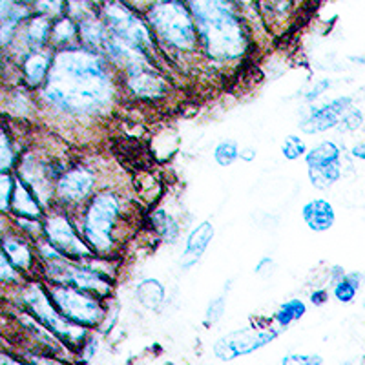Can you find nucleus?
<instances>
[{"instance_id":"f257e3e1","label":"nucleus","mask_w":365,"mask_h":365,"mask_svg":"<svg viewBox=\"0 0 365 365\" xmlns=\"http://www.w3.org/2000/svg\"><path fill=\"white\" fill-rule=\"evenodd\" d=\"M115 96L103 57L90 50H64L53 58L42 99L51 108L70 115H93L103 112Z\"/></svg>"},{"instance_id":"f03ea898","label":"nucleus","mask_w":365,"mask_h":365,"mask_svg":"<svg viewBox=\"0 0 365 365\" xmlns=\"http://www.w3.org/2000/svg\"><path fill=\"white\" fill-rule=\"evenodd\" d=\"M205 50L217 61H236L247 51V35L230 0H190Z\"/></svg>"},{"instance_id":"7ed1b4c3","label":"nucleus","mask_w":365,"mask_h":365,"mask_svg":"<svg viewBox=\"0 0 365 365\" xmlns=\"http://www.w3.org/2000/svg\"><path fill=\"white\" fill-rule=\"evenodd\" d=\"M120 214H123V205L115 192H97L84 205L79 230L93 254L103 257V254L106 256L115 249V228Z\"/></svg>"},{"instance_id":"20e7f679","label":"nucleus","mask_w":365,"mask_h":365,"mask_svg":"<svg viewBox=\"0 0 365 365\" xmlns=\"http://www.w3.org/2000/svg\"><path fill=\"white\" fill-rule=\"evenodd\" d=\"M21 303L24 311H28L46 329H50L64 345L77 347V345L86 344L88 329L73 324L57 311L46 285L34 282L22 287Z\"/></svg>"},{"instance_id":"39448f33","label":"nucleus","mask_w":365,"mask_h":365,"mask_svg":"<svg viewBox=\"0 0 365 365\" xmlns=\"http://www.w3.org/2000/svg\"><path fill=\"white\" fill-rule=\"evenodd\" d=\"M150 24L154 26L155 34L172 48L181 51H192L195 48V21L178 0H166L155 8H152L148 15Z\"/></svg>"},{"instance_id":"423d86ee","label":"nucleus","mask_w":365,"mask_h":365,"mask_svg":"<svg viewBox=\"0 0 365 365\" xmlns=\"http://www.w3.org/2000/svg\"><path fill=\"white\" fill-rule=\"evenodd\" d=\"M46 289L50 292V298L57 311L81 327L97 329L106 318L103 303L91 292L81 291L71 285H61V283H48Z\"/></svg>"},{"instance_id":"0eeeda50","label":"nucleus","mask_w":365,"mask_h":365,"mask_svg":"<svg viewBox=\"0 0 365 365\" xmlns=\"http://www.w3.org/2000/svg\"><path fill=\"white\" fill-rule=\"evenodd\" d=\"M282 329L276 327H243L228 332L214 344V356L221 361L236 360L240 356L252 354L279 336Z\"/></svg>"},{"instance_id":"6e6552de","label":"nucleus","mask_w":365,"mask_h":365,"mask_svg":"<svg viewBox=\"0 0 365 365\" xmlns=\"http://www.w3.org/2000/svg\"><path fill=\"white\" fill-rule=\"evenodd\" d=\"M42 223H44L46 241L64 257H68L71 262H83V259H90L93 256V250L84 241V237L77 234L68 216L48 214Z\"/></svg>"},{"instance_id":"1a4fd4ad","label":"nucleus","mask_w":365,"mask_h":365,"mask_svg":"<svg viewBox=\"0 0 365 365\" xmlns=\"http://www.w3.org/2000/svg\"><path fill=\"white\" fill-rule=\"evenodd\" d=\"M104 19L108 28L112 29V35L125 41L135 50L145 51L152 46L148 28L120 2H108L104 6Z\"/></svg>"},{"instance_id":"9d476101","label":"nucleus","mask_w":365,"mask_h":365,"mask_svg":"<svg viewBox=\"0 0 365 365\" xmlns=\"http://www.w3.org/2000/svg\"><path fill=\"white\" fill-rule=\"evenodd\" d=\"M96 188V175L90 168L77 166L64 172L55 182V195L66 205L88 203Z\"/></svg>"},{"instance_id":"9b49d317","label":"nucleus","mask_w":365,"mask_h":365,"mask_svg":"<svg viewBox=\"0 0 365 365\" xmlns=\"http://www.w3.org/2000/svg\"><path fill=\"white\" fill-rule=\"evenodd\" d=\"M353 108V99L347 96L336 97V99L327 101L318 108L311 110L307 113V117L302 120V132L309 133V135H314V133L329 132V130L336 128L340 125V119Z\"/></svg>"},{"instance_id":"f8f14e48","label":"nucleus","mask_w":365,"mask_h":365,"mask_svg":"<svg viewBox=\"0 0 365 365\" xmlns=\"http://www.w3.org/2000/svg\"><path fill=\"white\" fill-rule=\"evenodd\" d=\"M214 234H216V228H214L210 221H203V223L192 228L187 241H185L181 259H179V265H181L182 270L192 269V267L197 265L203 259L205 252H207L212 240H214Z\"/></svg>"},{"instance_id":"ddd939ff","label":"nucleus","mask_w":365,"mask_h":365,"mask_svg":"<svg viewBox=\"0 0 365 365\" xmlns=\"http://www.w3.org/2000/svg\"><path fill=\"white\" fill-rule=\"evenodd\" d=\"M128 84L130 91H132L135 97H141V99H161L166 93V81L163 79L161 75L154 73V71L141 68V70L130 71L128 73Z\"/></svg>"},{"instance_id":"4468645a","label":"nucleus","mask_w":365,"mask_h":365,"mask_svg":"<svg viewBox=\"0 0 365 365\" xmlns=\"http://www.w3.org/2000/svg\"><path fill=\"white\" fill-rule=\"evenodd\" d=\"M302 217L312 232H327L336 223L334 207L324 197H316L303 205Z\"/></svg>"},{"instance_id":"2eb2a0df","label":"nucleus","mask_w":365,"mask_h":365,"mask_svg":"<svg viewBox=\"0 0 365 365\" xmlns=\"http://www.w3.org/2000/svg\"><path fill=\"white\" fill-rule=\"evenodd\" d=\"M9 210L15 214V217H26V220H41L42 214H44L35 192L19 175L15 178V190H13Z\"/></svg>"},{"instance_id":"dca6fc26","label":"nucleus","mask_w":365,"mask_h":365,"mask_svg":"<svg viewBox=\"0 0 365 365\" xmlns=\"http://www.w3.org/2000/svg\"><path fill=\"white\" fill-rule=\"evenodd\" d=\"M2 254L21 272H29L34 269L35 252L31 249L28 236H15V232L4 234V237H2Z\"/></svg>"},{"instance_id":"f3484780","label":"nucleus","mask_w":365,"mask_h":365,"mask_svg":"<svg viewBox=\"0 0 365 365\" xmlns=\"http://www.w3.org/2000/svg\"><path fill=\"white\" fill-rule=\"evenodd\" d=\"M51 66H53V61H51L50 55L42 53V51H31L24 58V64H22V73H24L26 84L29 88H37L44 84L48 81Z\"/></svg>"},{"instance_id":"a211bd4d","label":"nucleus","mask_w":365,"mask_h":365,"mask_svg":"<svg viewBox=\"0 0 365 365\" xmlns=\"http://www.w3.org/2000/svg\"><path fill=\"white\" fill-rule=\"evenodd\" d=\"M135 298L148 311H158L166 298L165 285L155 278H145L137 285Z\"/></svg>"},{"instance_id":"6ab92c4d","label":"nucleus","mask_w":365,"mask_h":365,"mask_svg":"<svg viewBox=\"0 0 365 365\" xmlns=\"http://www.w3.org/2000/svg\"><path fill=\"white\" fill-rule=\"evenodd\" d=\"M341 161V150L336 143L322 141L312 146L305 155L307 168H319V166H327L332 163Z\"/></svg>"},{"instance_id":"aec40b11","label":"nucleus","mask_w":365,"mask_h":365,"mask_svg":"<svg viewBox=\"0 0 365 365\" xmlns=\"http://www.w3.org/2000/svg\"><path fill=\"white\" fill-rule=\"evenodd\" d=\"M81 37H83L84 44L88 46V50L97 53L106 46V41H108V35L104 31V26L101 24L97 19H84L81 22Z\"/></svg>"},{"instance_id":"412c9836","label":"nucleus","mask_w":365,"mask_h":365,"mask_svg":"<svg viewBox=\"0 0 365 365\" xmlns=\"http://www.w3.org/2000/svg\"><path fill=\"white\" fill-rule=\"evenodd\" d=\"M150 221L154 225L155 232L159 234L165 243H175L179 237V225L174 217L165 210V208H158V210L152 212V216H150Z\"/></svg>"},{"instance_id":"4be33fe9","label":"nucleus","mask_w":365,"mask_h":365,"mask_svg":"<svg viewBox=\"0 0 365 365\" xmlns=\"http://www.w3.org/2000/svg\"><path fill=\"white\" fill-rule=\"evenodd\" d=\"M361 279H364V274L360 272H347L341 279L334 282L332 287V294L340 303H353L354 298L360 292Z\"/></svg>"},{"instance_id":"5701e85b","label":"nucleus","mask_w":365,"mask_h":365,"mask_svg":"<svg viewBox=\"0 0 365 365\" xmlns=\"http://www.w3.org/2000/svg\"><path fill=\"white\" fill-rule=\"evenodd\" d=\"M309 179H311L312 187L318 190H327L332 185H336L341 178V161L332 163L327 166H319V168H307Z\"/></svg>"},{"instance_id":"b1692460","label":"nucleus","mask_w":365,"mask_h":365,"mask_svg":"<svg viewBox=\"0 0 365 365\" xmlns=\"http://www.w3.org/2000/svg\"><path fill=\"white\" fill-rule=\"evenodd\" d=\"M307 312V305L305 302L298 298H292V299H287L283 302L282 305L278 307L276 314H274V319H276V324L279 325L282 329L289 327V325L296 324L298 319H302Z\"/></svg>"},{"instance_id":"393cba45","label":"nucleus","mask_w":365,"mask_h":365,"mask_svg":"<svg viewBox=\"0 0 365 365\" xmlns=\"http://www.w3.org/2000/svg\"><path fill=\"white\" fill-rule=\"evenodd\" d=\"M48 35H50V22H48V17L41 15L28 24L26 42L34 51H41V48L48 41Z\"/></svg>"},{"instance_id":"a878e982","label":"nucleus","mask_w":365,"mask_h":365,"mask_svg":"<svg viewBox=\"0 0 365 365\" xmlns=\"http://www.w3.org/2000/svg\"><path fill=\"white\" fill-rule=\"evenodd\" d=\"M240 146L234 139H225V141L217 143L214 148V161L220 166L227 168V166L234 165L240 159Z\"/></svg>"},{"instance_id":"bb28decb","label":"nucleus","mask_w":365,"mask_h":365,"mask_svg":"<svg viewBox=\"0 0 365 365\" xmlns=\"http://www.w3.org/2000/svg\"><path fill=\"white\" fill-rule=\"evenodd\" d=\"M307 152V145L298 135H289L282 145V154L287 161H298V159L305 158Z\"/></svg>"},{"instance_id":"cd10ccee","label":"nucleus","mask_w":365,"mask_h":365,"mask_svg":"<svg viewBox=\"0 0 365 365\" xmlns=\"http://www.w3.org/2000/svg\"><path fill=\"white\" fill-rule=\"evenodd\" d=\"M15 165V150H11V141H9L8 132L2 130L0 133V172L9 174Z\"/></svg>"},{"instance_id":"c85d7f7f","label":"nucleus","mask_w":365,"mask_h":365,"mask_svg":"<svg viewBox=\"0 0 365 365\" xmlns=\"http://www.w3.org/2000/svg\"><path fill=\"white\" fill-rule=\"evenodd\" d=\"M75 35H77V28H75L73 22L68 21V19H63V21L55 24L51 41L58 46H64V44H70V42L75 38Z\"/></svg>"},{"instance_id":"c756f323","label":"nucleus","mask_w":365,"mask_h":365,"mask_svg":"<svg viewBox=\"0 0 365 365\" xmlns=\"http://www.w3.org/2000/svg\"><path fill=\"white\" fill-rule=\"evenodd\" d=\"M364 126V113L358 108H351L344 117L340 119V125L336 126L338 132L341 133H353Z\"/></svg>"},{"instance_id":"7c9ffc66","label":"nucleus","mask_w":365,"mask_h":365,"mask_svg":"<svg viewBox=\"0 0 365 365\" xmlns=\"http://www.w3.org/2000/svg\"><path fill=\"white\" fill-rule=\"evenodd\" d=\"M13 190H15V175H11V174L0 175V192H2V197H0V207H2V212H4V214H8L9 207H11Z\"/></svg>"},{"instance_id":"2f4dec72","label":"nucleus","mask_w":365,"mask_h":365,"mask_svg":"<svg viewBox=\"0 0 365 365\" xmlns=\"http://www.w3.org/2000/svg\"><path fill=\"white\" fill-rule=\"evenodd\" d=\"M0 282L4 283V285H9V283L19 285L21 283V270L13 265L4 254L0 256Z\"/></svg>"},{"instance_id":"473e14b6","label":"nucleus","mask_w":365,"mask_h":365,"mask_svg":"<svg viewBox=\"0 0 365 365\" xmlns=\"http://www.w3.org/2000/svg\"><path fill=\"white\" fill-rule=\"evenodd\" d=\"M225 307H227L225 296L212 299V302L207 305V311H205V324L214 325L216 322H220L225 314Z\"/></svg>"},{"instance_id":"72a5a7b5","label":"nucleus","mask_w":365,"mask_h":365,"mask_svg":"<svg viewBox=\"0 0 365 365\" xmlns=\"http://www.w3.org/2000/svg\"><path fill=\"white\" fill-rule=\"evenodd\" d=\"M24 360L29 365H71L70 361L64 360V358L51 356V354H42V353H34V351H26Z\"/></svg>"},{"instance_id":"f704fd0d","label":"nucleus","mask_w":365,"mask_h":365,"mask_svg":"<svg viewBox=\"0 0 365 365\" xmlns=\"http://www.w3.org/2000/svg\"><path fill=\"white\" fill-rule=\"evenodd\" d=\"M282 365H324V358L319 354H287Z\"/></svg>"},{"instance_id":"c9c22d12","label":"nucleus","mask_w":365,"mask_h":365,"mask_svg":"<svg viewBox=\"0 0 365 365\" xmlns=\"http://www.w3.org/2000/svg\"><path fill=\"white\" fill-rule=\"evenodd\" d=\"M37 11L44 17H53L63 11V0H38Z\"/></svg>"},{"instance_id":"e433bc0d","label":"nucleus","mask_w":365,"mask_h":365,"mask_svg":"<svg viewBox=\"0 0 365 365\" xmlns=\"http://www.w3.org/2000/svg\"><path fill=\"white\" fill-rule=\"evenodd\" d=\"M274 270V259L272 257H263V259H259L256 265V274L257 276H270Z\"/></svg>"},{"instance_id":"4c0bfd02","label":"nucleus","mask_w":365,"mask_h":365,"mask_svg":"<svg viewBox=\"0 0 365 365\" xmlns=\"http://www.w3.org/2000/svg\"><path fill=\"white\" fill-rule=\"evenodd\" d=\"M329 86H331V83H329V81H322V83H318L307 93V101H316L319 96H322V93H325V91H327Z\"/></svg>"},{"instance_id":"58836bf2","label":"nucleus","mask_w":365,"mask_h":365,"mask_svg":"<svg viewBox=\"0 0 365 365\" xmlns=\"http://www.w3.org/2000/svg\"><path fill=\"white\" fill-rule=\"evenodd\" d=\"M329 299V292L325 289H316L311 292V303L312 305H324Z\"/></svg>"},{"instance_id":"ea45409f","label":"nucleus","mask_w":365,"mask_h":365,"mask_svg":"<svg viewBox=\"0 0 365 365\" xmlns=\"http://www.w3.org/2000/svg\"><path fill=\"white\" fill-rule=\"evenodd\" d=\"M0 365H29L28 361H22L21 358L17 356H9L8 353L2 354V358H0Z\"/></svg>"},{"instance_id":"a19ab883","label":"nucleus","mask_w":365,"mask_h":365,"mask_svg":"<svg viewBox=\"0 0 365 365\" xmlns=\"http://www.w3.org/2000/svg\"><path fill=\"white\" fill-rule=\"evenodd\" d=\"M97 351V340H93V338H90V341L86 340V344H84V360H91V356L96 354Z\"/></svg>"},{"instance_id":"79ce46f5","label":"nucleus","mask_w":365,"mask_h":365,"mask_svg":"<svg viewBox=\"0 0 365 365\" xmlns=\"http://www.w3.org/2000/svg\"><path fill=\"white\" fill-rule=\"evenodd\" d=\"M351 155L358 161H364L365 163V143H356V145L351 148Z\"/></svg>"},{"instance_id":"37998d69","label":"nucleus","mask_w":365,"mask_h":365,"mask_svg":"<svg viewBox=\"0 0 365 365\" xmlns=\"http://www.w3.org/2000/svg\"><path fill=\"white\" fill-rule=\"evenodd\" d=\"M240 159H243V161H254L256 159V150L250 146V148H241L240 152Z\"/></svg>"},{"instance_id":"c03bdc74","label":"nucleus","mask_w":365,"mask_h":365,"mask_svg":"<svg viewBox=\"0 0 365 365\" xmlns=\"http://www.w3.org/2000/svg\"><path fill=\"white\" fill-rule=\"evenodd\" d=\"M267 2H272L278 9H285L289 6V0H267Z\"/></svg>"},{"instance_id":"a18cd8bd","label":"nucleus","mask_w":365,"mask_h":365,"mask_svg":"<svg viewBox=\"0 0 365 365\" xmlns=\"http://www.w3.org/2000/svg\"><path fill=\"white\" fill-rule=\"evenodd\" d=\"M341 365H356V364H351V361H345V364H341Z\"/></svg>"},{"instance_id":"49530a36","label":"nucleus","mask_w":365,"mask_h":365,"mask_svg":"<svg viewBox=\"0 0 365 365\" xmlns=\"http://www.w3.org/2000/svg\"><path fill=\"white\" fill-rule=\"evenodd\" d=\"M22 2H34V0H22Z\"/></svg>"},{"instance_id":"de8ad7c7","label":"nucleus","mask_w":365,"mask_h":365,"mask_svg":"<svg viewBox=\"0 0 365 365\" xmlns=\"http://www.w3.org/2000/svg\"><path fill=\"white\" fill-rule=\"evenodd\" d=\"M364 309H365V299H364Z\"/></svg>"}]
</instances>
